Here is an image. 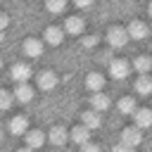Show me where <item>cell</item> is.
<instances>
[{
	"mask_svg": "<svg viewBox=\"0 0 152 152\" xmlns=\"http://www.w3.org/2000/svg\"><path fill=\"white\" fill-rule=\"evenodd\" d=\"M147 33H150V28H147V24L140 21V19H133V21L128 24V28H126V36L133 38V40H142V38H147Z\"/></svg>",
	"mask_w": 152,
	"mask_h": 152,
	"instance_id": "cell-1",
	"label": "cell"
},
{
	"mask_svg": "<svg viewBox=\"0 0 152 152\" xmlns=\"http://www.w3.org/2000/svg\"><path fill=\"white\" fill-rule=\"evenodd\" d=\"M107 40H109L112 48H124V45L128 43L126 28H121V26H112V28L107 31Z\"/></svg>",
	"mask_w": 152,
	"mask_h": 152,
	"instance_id": "cell-2",
	"label": "cell"
},
{
	"mask_svg": "<svg viewBox=\"0 0 152 152\" xmlns=\"http://www.w3.org/2000/svg\"><path fill=\"white\" fill-rule=\"evenodd\" d=\"M140 140H142V133H140V128H124L121 131V145L124 147H138L140 145Z\"/></svg>",
	"mask_w": 152,
	"mask_h": 152,
	"instance_id": "cell-3",
	"label": "cell"
},
{
	"mask_svg": "<svg viewBox=\"0 0 152 152\" xmlns=\"http://www.w3.org/2000/svg\"><path fill=\"white\" fill-rule=\"evenodd\" d=\"M10 76H12L14 83H26L28 76H31V66H28L26 62H17V64L12 66V71H10Z\"/></svg>",
	"mask_w": 152,
	"mask_h": 152,
	"instance_id": "cell-4",
	"label": "cell"
},
{
	"mask_svg": "<svg viewBox=\"0 0 152 152\" xmlns=\"http://www.w3.org/2000/svg\"><path fill=\"white\" fill-rule=\"evenodd\" d=\"M12 97H14L17 102L26 104V102H31V100H33V88H31L28 83H17V86H14V90H12Z\"/></svg>",
	"mask_w": 152,
	"mask_h": 152,
	"instance_id": "cell-5",
	"label": "cell"
},
{
	"mask_svg": "<svg viewBox=\"0 0 152 152\" xmlns=\"http://www.w3.org/2000/svg\"><path fill=\"white\" fill-rule=\"evenodd\" d=\"M128 71H131V64H128L126 59H114V62L109 64V74H112L114 78H126Z\"/></svg>",
	"mask_w": 152,
	"mask_h": 152,
	"instance_id": "cell-6",
	"label": "cell"
},
{
	"mask_svg": "<svg viewBox=\"0 0 152 152\" xmlns=\"http://www.w3.org/2000/svg\"><path fill=\"white\" fill-rule=\"evenodd\" d=\"M55 86H57V74L55 71H48L45 69V71L38 74V88L40 90H52Z\"/></svg>",
	"mask_w": 152,
	"mask_h": 152,
	"instance_id": "cell-7",
	"label": "cell"
},
{
	"mask_svg": "<svg viewBox=\"0 0 152 152\" xmlns=\"http://www.w3.org/2000/svg\"><path fill=\"white\" fill-rule=\"evenodd\" d=\"M24 52L28 57H40L43 55V40L40 38H26L24 40Z\"/></svg>",
	"mask_w": 152,
	"mask_h": 152,
	"instance_id": "cell-8",
	"label": "cell"
},
{
	"mask_svg": "<svg viewBox=\"0 0 152 152\" xmlns=\"http://www.w3.org/2000/svg\"><path fill=\"white\" fill-rule=\"evenodd\" d=\"M102 86H104V76H102V74L90 71V74L86 76V88H88L90 93H100V90H102Z\"/></svg>",
	"mask_w": 152,
	"mask_h": 152,
	"instance_id": "cell-9",
	"label": "cell"
},
{
	"mask_svg": "<svg viewBox=\"0 0 152 152\" xmlns=\"http://www.w3.org/2000/svg\"><path fill=\"white\" fill-rule=\"evenodd\" d=\"M109 104H112V100L107 97V95H102V93H93L90 95V107H93V112H104V109H109Z\"/></svg>",
	"mask_w": 152,
	"mask_h": 152,
	"instance_id": "cell-10",
	"label": "cell"
},
{
	"mask_svg": "<svg viewBox=\"0 0 152 152\" xmlns=\"http://www.w3.org/2000/svg\"><path fill=\"white\" fill-rule=\"evenodd\" d=\"M24 138H26V147H31V150H38L43 142H45V133L43 131H26L24 133Z\"/></svg>",
	"mask_w": 152,
	"mask_h": 152,
	"instance_id": "cell-11",
	"label": "cell"
},
{
	"mask_svg": "<svg viewBox=\"0 0 152 152\" xmlns=\"http://www.w3.org/2000/svg\"><path fill=\"white\" fill-rule=\"evenodd\" d=\"M133 116H135V128H147V126L152 124V112H150L147 107L135 109V112H133Z\"/></svg>",
	"mask_w": 152,
	"mask_h": 152,
	"instance_id": "cell-12",
	"label": "cell"
},
{
	"mask_svg": "<svg viewBox=\"0 0 152 152\" xmlns=\"http://www.w3.org/2000/svg\"><path fill=\"white\" fill-rule=\"evenodd\" d=\"M81 121H83V126H86L88 131H95V128H100V124H102L100 114H97V112H93V109L83 112V114H81Z\"/></svg>",
	"mask_w": 152,
	"mask_h": 152,
	"instance_id": "cell-13",
	"label": "cell"
},
{
	"mask_svg": "<svg viewBox=\"0 0 152 152\" xmlns=\"http://www.w3.org/2000/svg\"><path fill=\"white\" fill-rule=\"evenodd\" d=\"M28 131V121H26V116H12L10 119V133H14V135H24Z\"/></svg>",
	"mask_w": 152,
	"mask_h": 152,
	"instance_id": "cell-14",
	"label": "cell"
},
{
	"mask_svg": "<svg viewBox=\"0 0 152 152\" xmlns=\"http://www.w3.org/2000/svg\"><path fill=\"white\" fill-rule=\"evenodd\" d=\"M69 138H71L76 145H86V142H90V131H88L86 126H76V128L69 131Z\"/></svg>",
	"mask_w": 152,
	"mask_h": 152,
	"instance_id": "cell-15",
	"label": "cell"
},
{
	"mask_svg": "<svg viewBox=\"0 0 152 152\" xmlns=\"http://www.w3.org/2000/svg\"><path fill=\"white\" fill-rule=\"evenodd\" d=\"M83 19L81 17H69L66 21H64V28L62 31H66V33H71V36H78V33H83Z\"/></svg>",
	"mask_w": 152,
	"mask_h": 152,
	"instance_id": "cell-16",
	"label": "cell"
},
{
	"mask_svg": "<svg viewBox=\"0 0 152 152\" xmlns=\"http://www.w3.org/2000/svg\"><path fill=\"white\" fill-rule=\"evenodd\" d=\"M43 38H45L50 45H59V43L64 40V31H62L59 26H48L45 33H43Z\"/></svg>",
	"mask_w": 152,
	"mask_h": 152,
	"instance_id": "cell-17",
	"label": "cell"
},
{
	"mask_svg": "<svg viewBox=\"0 0 152 152\" xmlns=\"http://www.w3.org/2000/svg\"><path fill=\"white\" fill-rule=\"evenodd\" d=\"M66 138H69V133H66L62 126H52V128H50V133H48V140H50L52 145H57V147H59V145H64V142H66Z\"/></svg>",
	"mask_w": 152,
	"mask_h": 152,
	"instance_id": "cell-18",
	"label": "cell"
},
{
	"mask_svg": "<svg viewBox=\"0 0 152 152\" xmlns=\"http://www.w3.org/2000/svg\"><path fill=\"white\" fill-rule=\"evenodd\" d=\"M138 107H135V100L131 97V95H126V97H121L119 100V112L121 114H133Z\"/></svg>",
	"mask_w": 152,
	"mask_h": 152,
	"instance_id": "cell-19",
	"label": "cell"
},
{
	"mask_svg": "<svg viewBox=\"0 0 152 152\" xmlns=\"http://www.w3.org/2000/svg\"><path fill=\"white\" fill-rule=\"evenodd\" d=\"M135 90L140 93V95H150V90H152V81H150V76L145 74V76H140L138 81H135Z\"/></svg>",
	"mask_w": 152,
	"mask_h": 152,
	"instance_id": "cell-20",
	"label": "cell"
},
{
	"mask_svg": "<svg viewBox=\"0 0 152 152\" xmlns=\"http://www.w3.org/2000/svg\"><path fill=\"white\" fill-rule=\"evenodd\" d=\"M133 66H135V69H138V71H140V74L145 76V74L150 71V66H152V59H150L147 55H140V57H138V59L133 62Z\"/></svg>",
	"mask_w": 152,
	"mask_h": 152,
	"instance_id": "cell-21",
	"label": "cell"
},
{
	"mask_svg": "<svg viewBox=\"0 0 152 152\" xmlns=\"http://www.w3.org/2000/svg\"><path fill=\"white\" fill-rule=\"evenodd\" d=\"M45 7H48V12H55V14H59V12H64L66 2H64V0H48V2H45Z\"/></svg>",
	"mask_w": 152,
	"mask_h": 152,
	"instance_id": "cell-22",
	"label": "cell"
},
{
	"mask_svg": "<svg viewBox=\"0 0 152 152\" xmlns=\"http://www.w3.org/2000/svg\"><path fill=\"white\" fill-rule=\"evenodd\" d=\"M12 102H14L12 93H10V90H2V88H0V109H10V107H12Z\"/></svg>",
	"mask_w": 152,
	"mask_h": 152,
	"instance_id": "cell-23",
	"label": "cell"
},
{
	"mask_svg": "<svg viewBox=\"0 0 152 152\" xmlns=\"http://www.w3.org/2000/svg\"><path fill=\"white\" fill-rule=\"evenodd\" d=\"M81 152H100V145H95V142H86V145H81Z\"/></svg>",
	"mask_w": 152,
	"mask_h": 152,
	"instance_id": "cell-24",
	"label": "cell"
},
{
	"mask_svg": "<svg viewBox=\"0 0 152 152\" xmlns=\"http://www.w3.org/2000/svg\"><path fill=\"white\" fill-rule=\"evenodd\" d=\"M95 43H97V38H95V36H86V38H83V45H86V48H93Z\"/></svg>",
	"mask_w": 152,
	"mask_h": 152,
	"instance_id": "cell-25",
	"label": "cell"
},
{
	"mask_svg": "<svg viewBox=\"0 0 152 152\" xmlns=\"http://www.w3.org/2000/svg\"><path fill=\"white\" fill-rule=\"evenodd\" d=\"M7 24H10V17H7L5 12H0V33H2V28H5Z\"/></svg>",
	"mask_w": 152,
	"mask_h": 152,
	"instance_id": "cell-26",
	"label": "cell"
},
{
	"mask_svg": "<svg viewBox=\"0 0 152 152\" xmlns=\"http://www.w3.org/2000/svg\"><path fill=\"white\" fill-rule=\"evenodd\" d=\"M114 152H135L133 147H124V145H119V147H114Z\"/></svg>",
	"mask_w": 152,
	"mask_h": 152,
	"instance_id": "cell-27",
	"label": "cell"
},
{
	"mask_svg": "<svg viewBox=\"0 0 152 152\" xmlns=\"http://www.w3.org/2000/svg\"><path fill=\"white\" fill-rule=\"evenodd\" d=\"M19 152H33V150H31V147H21Z\"/></svg>",
	"mask_w": 152,
	"mask_h": 152,
	"instance_id": "cell-28",
	"label": "cell"
},
{
	"mask_svg": "<svg viewBox=\"0 0 152 152\" xmlns=\"http://www.w3.org/2000/svg\"><path fill=\"white\" fill-rule=\"evenodd\" d=\"M0 40H2V33H0Z\"/></svg>",
	"mask_w": 152,
	"mask_h": 152,
	"instance_id": "cell-29",
	"label": "cell"
},
{
	"mask_svg": "<svg viewBox=\"0 0 152 152\" xmlns=\"http://www.w3.org/2000/svg\"><path fill=\"white\" fill-rule=\"evenodd\" d=\"M0 66H2V59H0Z\"/></svg>",
	"mask_w": 152,
	"mask_h": 152,
	"instance_id": "cell-30",
	"label": "cell"
}]
</instances>
